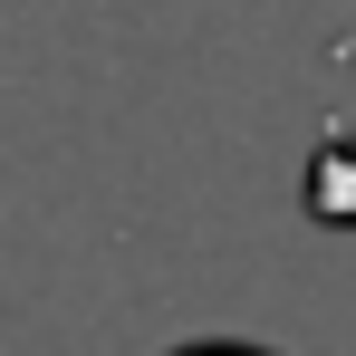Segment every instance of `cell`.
<instances>
[{"mask_svg": "<svg viewBox=\"0 0 356 356\" xmlns=\"http://www.w3.org/2000/svg\"><path fill=\"white\" fill-rule=\"evenodd\" d=\"M308 212L337 222V232H356V135H327V145H318V164H308Z\"/></svg>", "mask_w": 356, "mask_h": 356, "instance_id": "1", "label": "cell"}, {"mask_svg": "<svg viewBox=\"0 0 356 356\" xmlns=\"http://www.w3.org/2000/svg\"><path fill=\"white\" fill-rule=\"evenodd\" d=\"M174 356H270V347H241V337H193V347H174Z\"/></svg>", "mask_w": 356, "mask_h": 356, "instance_id": "2", "label": "cell"}]
</instances>
